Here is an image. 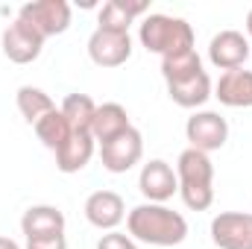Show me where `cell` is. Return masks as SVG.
I'll list each match as a JSON object with an SVG mask.
<instances>
[{"label": "cell", "mask_w": 252, "mask_h": 249, "mask_svg": "<svg viewBox=\"0 0 252 249\" xmlns=\"http://www.w3.org/2000/svg\"><path fill=\"white\" fill-rule=\"evenodd\" d=\"M126 232L150 247H176L188 238V220L161 202H141L126 214Z\"/></svg>", "instance_id": "1"}, {"label": "cell", "mask_w": 252, "mask_h": 249, "mask_svg": "<svg viewBox=\"0 0 252 249\" xmlns=\"http://www.w3.org/2000/svg\"><path fill=\"white\" fill-rule=\"evenodd\" d=\"M138 41L147 53H158L161 59L176 56L193 50V27L185 18H173V15H161V12H150L141 18L138 24Z\"/></svg>", "instance_id": "2"}, {"label": "cell", "mask_w": 252, "mask_h": 249, "mask_svg": "<svg viewBox=\"0 0 252 249\" xmlns=\"http://www.w3.org/2000/svg\"><path fill=\"white\" fill-rule=\"evenodd\" d=\"M176 179L179 196L190 211H205L214 202V164L199 150H182L176 158Z\"/></svg>", "instance_id": "3"}, {"label": "cell", "mask_w": 252, "mask_h": 249, "mask_svg": "<svg viewBox=\"0 0 252 249\" xmlns=\"http://www.w3.org/2000/svg\"><path fill=\"white\" fill-rule=\"evenodd\" d=\"M18 18L27 21L30 27H35L41 32V38H53V35H62L70 30V3L64 0H35V3H24L18 9Z\"/></svg>", "instance_id": "4"}, {"label": "cell", "mask_w": 252, "mask_h": 249, "mask_svg": "<svg viewBox=\"0 0 252 249\" xmlns=\"http://www.w3.org/2000/svg\"><path fill=\"white\" fill-rule=\"evenodd\" d=\"M185 138L193 150L199 153H214L223 150L229 141V121L220 112H193L185 124Z\"/></svg>", "instance_id": "5"}, {"label": "cell", "mask_w": 252, "mask_h": 249, "mask_svg": "<svg viewBox=\"0 0 252 249\" xmlns=\"http://www.w3.org/2000/svg\"><path fill=\"white\" fill-rule=\"evenodd\" d=\"M0 47H3V56L15 64H30L35 62L44 50V38L35 27H30L27 21L15 18L6 30H3V38H0Z\"/></svg>", "instance_id": "6"}, {"label": "cell", "mask_w": 252, "mask_h": 249, "mask_svg": "<svg viewBox=\"0 0 252 249\" xmlns=\"http://www.w3.org/2000/svg\"><path fill=\"white\" fill-rule=\"evenodd\" d=\"M132 56V35L97 27L88 38V59L97 67H121Z\"/></svg>", "instance_id": "7"}, {"label": "cell", "mask_w": 252, "mask_h": 249, "mask_svg": "<svg viewBox=\"0 0 252 249\" xmlns=\"http://www.w3.org/2000/svg\"><path fill=\"white\" fill-rule=\"evenodd\" d=\"M141 158H144V135L135 126L112 138L109 144H100V161L109 173H129Z\"/></svg>", "instance_id": "8"}, {"label": "cell", "mask_w": 252, "mask_h": 249, "mask_svg": "<svg viewBox=\"0 0 252 249\" xmlns=\"http://www.w3.org/2000/svg\"><path fill=\"white\" fill-rule=\"evenodd\" d=\"M211 241L217 249H252V214L220 211L211 220Z\"/></svg>", "instance_id": "9"}, {"label": "cell", "mask_w": 252, "mask_h": 249, "mask_svg": "<svg viewBox=\"0 0 252 249\" xmlns=\"http://www.w3.org/2000/svg\"><path fill=\"white\" fill-rule=\"evenodd\" d=\"M138 190L147 202H161L164 205L167 199H173V193H179L176 170L164 158H150L138 173Z\"/></svg>", "instance_id": "10"}, {"label": "cell", "mask_w": 252, "mask_h": 249, "mask_svg": "<svg viewBox=\"0 0 252 249\" xmlns=\"http://www.w3.org/2000/svg\"><path fill=\"white\" fill-rule=\"evenodd\" d=\"M250 38L238 30H220L208 44V62L217 70H238L250 59Z\"/></svg>", "instance_id": "11"}, {"label": "cell", "mask_w": 252, "mask_h": 249, "mask_svg": "<svg viewBox=\"0 0 252 249\" xmlns=\"http://www.w3.org/2000/svg\"><path fill=\"white\" fill-rule=\"evenodd\" d=\"M126 217L124 196L115 190H94L85 199V220L100 232H115Z\"/></svg>", "instance_id": "12"}, {"label": "cell", "mask_w": 252, "mask_h": 249, "mask_svg": "<svg viewBox=\"0 0 252 249\" xmlns=\"http://www.w3.org/2000/svg\"><path fill=\"white\" fill-rule=\"evenodd\" d=\"M64 214L56 205H30L21 214V235L27 241H41V238H56L64 235Z\"/></svg>", "instance_id": "13"}, {"label": "cell", "mask_w": 252, "mask_h": 249, "mask_svg": "<svg viewBox=\"0 0 252 249\" xmlns=\"http://www.w3.org/2000/svg\"><path fill=\"white\" fill-rule=\"evenodd\" d=\"M214 97L229 109H252V70H226L214 85Z\"/></svg>", "instance_id": "14"}, {"label": "cell", "mask_w": 252, "mask_h": 249, "mask_svg": "<svg viewBox=\"0 0 252 249\" xmlns=\"http://www.w3.org/2000/svg\"><path fill=\"white\" fill-rule=\"evenodd\" d=\"M94 144L97 141L91 138V132H73L62 147L56 150V167L62 173H79V170H85L88 161H91V156H94Z\"/></svg>", "instance_id": "15"}, {"label": "cell", "mask_w": 252, "mask_h": 249, "mask_svg": "<svg viewBox=\"0 0 252 249\" xmlns=\"http://www.w3.org/2000/svg\"><path fill=\"white\" fill-rule=\"evenodd\" d=\"M141 15H150V3L147 0H109L100 6L97 24L103 30H118V32H129V24Z\"/></svg>", "instance_id": "16"}, {"label": "cell", "mask_w": 252, "mask_h": 249, "mask_svg": "<svg viewBox=\"0 0 252 249\" xmlns=\"http://www.w3.org/2000/svg\"><path fill=\"white\" fill-rule=\"evenodd\" d=\"M126 129H132V121H129V112L121 103L97 106V115H94V124H91V138L97 144H109L112 138L124 135Z\"/></svg>", "instance_id": "17"}, {"label": "cell", "mask_w": 252, "mask_h": 249, "mask_svg": "<svg viewBox=\"0 0 252 249\" xmlns=\"http://www.w3.org/2000/svg\"><path fill=\"white\" fill-rule=\"evenodd\" d=\"M167 97L182 109H199L208 103V97H214L211 76L202 70L199 76H190L185 82H173V85H167Z\"/></svg>", "instance_id": "18"}, {"label": "cell", "mask_w": 252, "mask_h": 249, "mask_svg": "<svg viewBox=\"0 0 252 249\" xmlns=\"http://www.w3.org/2000/svg\"><path fill=\"white\" fill-rule=\"evenodd\" d=\"M15 103H18L21 118H24L30 126H35L44 115H47V112H53V109H56V103L50 100V94H47V91H41V88H35V85H21V88H18V94H15Z\"/></svg>", "instance_id": "19"}, {"label": "cell", "mask_w": 252, "mask_h": 249, "mask_svg": "<svg viewBox=\"0 0 252 249\" xmlns=\"http://www.w3.org/2000/svg\"><path fill=\"white\" fill-rule=\"evenodd\" d=\"M202 70H205V67H202V59H199L196 47H193V50H185V53H176V56L161 59V76H164L167 85L185 82V79H190V76H199Z\"/></svg>", "instance_id": "20"}, {"label": "cell", "mask_w": 252, "mask_h": 249, "mask_svg": "<svg viewBox=\"0 0 252 249\" xmlns=\"http://www.w3.org/2000/svg\"><path fill=\"white\" fill-rule=\"evenodd\" d=\"M35 129V135H38V141L47 147V150H59L64 141L73 135V129H70V124H67V118L62 115V109H53V112H47L38 124L32 126Z\"/></svg>", "instance_id": "21"}, {"label": "cell", "mask_w": 252, "mask_h": 249, "mask_svg": "<svg viewBox=\"0 0 252 249\" xmlns=\"http://www.w3.org/2000/svg\"><path fill=\"white\" fill-rule=\"evenodd\" d=\"M62 115L67 118V124L73 132H91L94 115H97V103L88 94H67L62 103Z\"/></svg>", "instance_id": "22"}, {"label": "cell", "mask_w": 252, "mask_h": 249, "mask_svg": "<svg viewBox=\"0 0 252 249\" xmlns=\"http://www.w3.org/2000/svg\"><path fill=\"white\" fill-rule=\"evenodd\" d=\"M97 249H138V244L126 235V232H106L100 241H97Z\"/></svg>", "instance_id": "23"}, {"label": "cell", "mask_w": 252, "mask_h": 249, "mask_svg": "<svg viewBox=\"0 0 252 249\" xmlns=\"http://www.w3.org/2000/svg\"><path fill=\"white\" fill-rule=\"evenodd\" d=\"M27 249H67V238H64V235H56V238L27 241Z\"/></svg>", "instance_id": "24"}, {"label": "cell", "mask_w": 252, "mask_h": 249, "mask_svg": "<svg viewBox=\"0 0 252 249\" xmlns=\"http://www.w3.org/2000/svg\"><path fill=\"white\" fill-rule=\"evenodd\" d=\"M0 249H21V247H18V241H12V238L0 235Z\"/></svg>", "instance_id": "25"}, {"label": "cell", "mask_w": 252, "mask_h": 249, "mask_svg": "<svg viewBox=\"0 0 252 249\" xmlns=\"http://www.w3.org/2000/svg\"><path fill=\"white\" fill-rule=\"evenodd\" d=\"M244 27H247V38H250V44H252V9L247 12V24Z\"/></svg>", "instance_id": "26"}]
</instances>
